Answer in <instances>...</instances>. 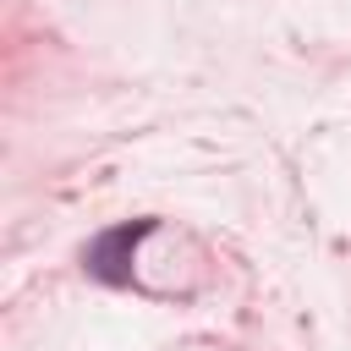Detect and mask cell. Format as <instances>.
Instances as JSON below:
<instances>
[{
  "label": "cell",
  "mask_w": 351,
  "mask_h": 351,
  "mask_svg": "<svg viewBox=\"0 0 351 351\" xmlns=\"http://www.w3.org/2000/svg\"><path fill=\"white\" fill-rule=\"evenodd\" d=\"M148 230H154V219H137V225H115V230H104V236H99V241L82 252L88 274H99L104 285H126L132 274L121 269V263H126L121 252H126V247H137V236H148Z\"/></svg>",
  "instance_id": "obj_1"
}]
</instances>
